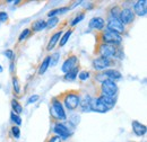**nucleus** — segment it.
<instances>
[{"mask_svg": "<svg viewBox=\"0 0 147 142\" xmlns=\"http://www.w3.org/2000/svg\"><path fill=\"white\" fill-rule=\"evenodd\" d=\"M79 91L77 90H68L59 96V99L61 100L63 107H66L69 111H75L79 106Z\"/></svg>", "mask_w": 147, "mask_h": 142, "instance_id": "f257e3e1", "label": "nucleus"}, {"mask_svg": "<svg viewBox=\"0 0 147 142\" xmlns=\"http://www.w3.org/2000/svg\"><path fill=\"white\" fill-rule=\"evenodd\" d=\"M123 38L122 36L113 33L111 31H102L97 34V43H104V44H109V45H113V46H120L122 43Z\"/></svg>", "mask_w": 147, "mask_h": 142, "instance_id": "f03ea898", "label": "nucleus"}, {"mask_svg": "<svg viewBox=\"0 0 147 142\" xmlns=\"http://www.w3.org/2000/svg\"><path fill=\"white\" fill-rule=\"evenodd\" d=\"M51 104L52 106L50 107V115L52 116V119L57 121H65L67 119V114L59 97H53Z\"/></svg>", "mask_w": 147, "mask_h": 142, "instance_id": "7ed1b4c3", "label": "nucleus"}, {"mask_svg": "<svg viewBox=\"0 0 147 142\" xmlns=\"http://www.w3.org/2000/svg\"><path fill=\"white\" fill-rule=\"evenodd\" d=\"M118 51L117 46L104 44V43H97L95 48V54L101 56V58H107V59H114L115 54Z\"/></svg>", "mask_w": 147, "mask_h": 142, "instance_id": "20e7f679", "label": "nucleus"}, {"mask_svg": "<svg viewBox=\"0 0 147 142\" xmlns=\"http://www.w3.org/2000/svg\"><path fill=\"white\" fill-rule=\"evenodd\" d=\"M117 92H118V86L112 80L107 79L100 86V95L108 96V97H115Z\"/></svg>", "mask_w": 147, "mask_h": 142, "instance_id": "39448f33", "label": "nucleus"}, {"mask_svg": "<svg viewBox=\"0 0 147 142\" xmlns=\"http://www.w3.org/2000/svg\"><path fill=\"white\" fill-rule=\"evenodd\" d=\"M107 29L113 33H117L119 35H122L126 32V26L120 21L119 18H110L107 23Z\"/></svg>", "mask_w": 147, "mask_h": 142, "instance_id": "423d86ee", "label": "nucleus"}, {"mask_svg": "<svg viewBox=\"0 0 147 142\" xmlns=\"http://www.w3.org/2000/svg\"><path fill=\"white\" fill-rule=\"evenodd\" d=\"M112 64H113V60H112V59L101 58V56L95 58L92 62L93 69L98 71V72H102V71L107 70L108 68H110Z\"/></svg>", "mask_w": 147, "mask_h": 142, "instance_id": "0eeeda50", "label": "nucleus"}, {"mask_svg": "<svg viewBox=\"0 0 147 142\" xmlns=\"http://www.w3.org/2000/svg\"><path fill=\"white\" fill-rule=\"evenodd\" d=\"M135 14L132 11L131 8H122L121 11H120V15H119V19L120 21L125 25V26H128V25H131L135 20Z\"/></svg>", "mask_w": 147, "mask_h": 142, "instance_id": "6e6552de", "label": "nucleus"}, {"mask_svg": "<svg viewBox=\"0 0 147 142\" xmlns=\"http://www.w3.org/2000/svg\"><path fill=\"white\" fill-rule=\"evenodd\" d=\"M53 132L55 133V135L59 137L61 140H66L71 134V132L68 129V126L65 123H61V122L55 123V126H53Z\"/></svg>", "mask_w": 147, "mask_h": 142, "instance_id": "1a4fd4ad", "label": "nucleus"}, {"mask_svg": "<svg viewBox=\"0 0 147 142\" xmlns=\"http://www.w3.org/2000/svg\"><path fill=\"white\" fill-rule=\"evenodd\" d=\"M76 66H78V58H77V55L71 54V55H69V56L65 60V62L62 63L61 71H62L63 73H67L68 71H70L73 68H75Z\"/></svg>", "mask_w": 147, "mask_h": 142, "instance_id": "9d476101", "label": "nucleus"}, {"mask_svg": "<svg viewBox=\"0 0 147 142\" xmlns=\"http://www.w3.org/2000/svg\"><path fill=\"white\" fill-rule=\"evenodd\" d=\"M134 14L135 16H146L147 14V1L146 0H139L134 5Z\"/></svg>", "mask_w": 147, "mask_h": 142, "instance_id": "9b49d317", "label": "nucleus"}, {"mask_svg": "<svg viewBox=\"0 0 147 142\" xmlns=\"http://www.w3.org/2000/svg\"><path fill=\"white\" fill-rule=\"evenodd\" d=\"M88 27L94 31L102 32L103 28L105 27V20L102 17H93L88 23Z\"/></svg>", "mask_w": 147, "mask_h": 142, "instance_id": "f8f14e48", "label": "nucleus"}, {"mask_svg": "<svg viewBox=\"0 0 147 142\" xmlns=\"http://www.w3.org/2000/svg\"><path fill=\"white\" fill-rule=\"evenodd\" d=\"M109 109L102 104V102L97 98L94 97L91 99V112H96V113H107Z\"/></svg>", "mask_w": 147, "mask_h": 142, "instance_id": "ddd939ff", "label": "nucleus"}, {"mask_svg": "<svg viewBox=\"0 0 147 142\" xmlns=\"http://www.w3.org/2000/svg\"><path fill=\"white\" fill-rule=\"evenodd\" d=\"M91 99L92 97L90 95H84L79 98V108L82 112H91Z\"/></svg>", "mask_w": 147, "mask_h": 142, "instance_id": "4468645a", "label": "nucleus"}, {"mask_svg": "<svg viewBox=\"0 0 147 142\" xmlns=\"http://www.w3.org/2000/svg\"><path fill=\"white\" fill-rule=\"evenodd\" d=\"M131 126H132L134 133H135L137 137H144V135L146 134V131H147L146 125L142 124L140 122H138V121H132Z\"/></svg>", "mask_w": 147, "mask_h": 142, "instance_id": "2eb2a0df", "label": "nucleus"}, {"mask_svg": "<svg viewBox=\"0 0 147 142\" xmlns=\"http://www.w3.org/2000/svg\"><path fill=\"white\" fill-rule=\"evenodd\" d=\"M104 73V76L107 77V79L109 80H112V81H117V80H120L122 74L120 71H118L117 69H107V70L102 71Z\"/></svg>", "mask_w": 147, "mask_h": 142, "instance_id": "dca6fc26", "label": "nucleus"}, {"mask_svg": "<svg viewBox=\"0 0 147 142\" xmlns=\"http://www.w3.org/2000/svg\"><path fill=\"white\" fill-rule=\"evenodd\" d=\"M97 98L102 102V104L107 107L109 111L112 109L115 106V98L114 97H108V96H103V95H98Z\"/></svg>", "mask_w": 147, "mask_h": 142, "instance_id": "f3484780", "label": "nucleus"}, {"mask_svg": "<svg viewBox=\"0 0 147 142\" xmlns=\"http://www.w3.org/2000/svg\"><path fill=\"white\" fill-rule=\"evenodd\" d=\"M61 36H62V31H58V32H55V34L50 37L49 43H48V45H47V51L53 50V48L57 45V43L59 42V40H60Z\"/></svg>", "mask_w": 147, "mask_h": 142, "instance_id": "a211bd4d", "label": "nucleus"}, {"mask_svg": "<svg viewBox=\"0 0 147 142\" xmlns=\"http://www.w3.org/2000/svg\"><path fill=\"white\" fill-rule=\"evenodd\" d=\"M78 72H79V64H78V66H76L75 68H73L70 71H68L67 73H65L63 79H65L66 81H74V80L77 78Z\"/></svg>", "mask_w": 147, "mask_h": 142, "instance_id": "6ab92c4d", "label": "nucleus"}, {"mask_svg": "<svg viewBox=\"0 0 147 142\" xmlns=\"http://www.w3.org/2000/svg\"><path fill=\"white\" fill-rule=\"evenodd\" d=\"M44 28H47V21L40 19V20H36V21L32 23L30 29L33 31V32H40V31H42V29H44Z\"/></svg>", "mask_w": 147, "mask_h": 142, "instance_id": "aec40b11", "label": "nucleus"}, {"mask_svg": "<svg viewBox=\"0 0 147 142\" xmlns=\"http://www.w3.org/2000/svg\"><path fill=\"white\" fill-rule=\"evenodd\" d=\"M70 10V7H61V8H55V9H52L49 11L48 14V17L51 18V17H57V15H62V14H66L67 11Z\"/></svg>", "mask_w": 147, "mask_h": 142, "instance_id": "412c9836", "label": "nucleus"}, {"mask_svg": "<svg viewBox=\"0 0 147 142\" xmlns=\"http://www.w3.org/2000/svg\"><path fill=\"white\" fill-rule=\"evenodd\" d=\"M121 9H122V8H121L119 5H112L110 8H109V10H108L109 19H110V18H119Z\"/></svg>", "mask_w": 147, "mask_h": 142, "instance_id": "4be33fe9", "label": "nucleus"}, {"mask_svg": "<svg viewBox=\"0 0 147 142\" xmlns=\"http://www.w3.org/2000/svg\"><path fill=\"white\" fill-rule=\"evenodd\" d=\"M50 67V55H48L43 61L42 63L40 64V68H38V74H43L45 71L48 70V68Z\"/></svg>", "mask_w": 147, "mask_h": 142, "instance_id": "5701e85b", "label": "nucleus"}, {"mask_svg": "<svg viewBox=\"0 0 147 142\" xmlns=\"http://www.w3.org/2000/svg\"><path fill=\"white\" fill-rule=\"evenodd\" d=\"M71 34H73V29L69 28L63 35L60 37V40H59V45H60V48H62V46H65V45L67 44V42H68L69 37L71 36Z\"/></svg>", "mask_w": 147, "mask_h": 142, "instance_id": "b1692460", "label": "nucleus"}, {"mask_svg": "<svg viewBox=\"0 0 147 142\" xmlns=\"http://www.w3.org/2000/svg\"><path fill=\"white\" fill-rule=\"evenodd\" d=\"M11 108H13V112L15 114L19 115L20 113H23V106L19 104V102L17 99H11Z\"/></svg>", "mask_w": 147, "mask_h": 142, "instance_id": "393cba45", "label": "nucleus"}, {"mask_svg": "<svg viewBox=\"0 0 147 142\" xmlns=\"http://www.w3.org/2000/svg\"><path fill=\"white\" fill-rule=\"evenodd\" d=\"M13 87H14V92L18 96L19 94H20V84H19L18 78L16 76L13 77Z\"/></svg>", "mask_w": 147, "mask_h": 142, "instance_id": "a878e982", "label": "nucleus"}, {"mask_svg": "<svg viewBox=\"0 0 147 142\" xmlns=\"http://www.w3.org/2000/svg\"><path fill=\"white\" fill-rule=\"evenodd\" d=\"M78 79L79 80H82V81H86V80H88L90 79V77H91V72L87 70H84V71H80L79 73H78Z\"/></svg>", "mask_w": 147, "mask_h": 142, "instance_id": "bb28decb", "label": "nucleus"}, {"mask_svg": "<svg viewBox=\"0 0 147 142\" xmlns=\"http://www.w3.org/2000/svg\"><path fill=\"white\" fill-rule=\"evenodd\" d=\"M31 33H32V31L30 29V28H25L22 33H20V35H19V37H18V42L20 43V42H23V41H25L28 36L31 35Z\"/></svg>", "mask_w": 147, "mask_h": 142, "instance_id": "cd10ccee", "label": "nucleus"}, {"mask_svg": "<svg viewBox=\"0 0 147 142\" xmlns=\"http://www.w3.org/2000/svg\"><path fill=\"white\" fill-rule=\"evenodd\" d=\"M59 59H60V53H59V52H55V53L52 54V55L50 56V66H51V67L57 66Z\"/></svg>", "mask_w": 147, "mask_h": 142, "instance_id": "c85d7f7f", "label": "nucleus"}, {"mask_svg": "<svg viewBox=\"0 0 147 142\" xmlns=\"http://www.w3.org/2000/svg\"><path fill=\"white\" fill-rule=\"evenodd\" d=\"M58 23H59V18L58 17L49 18V20L47 21V27H48V28H53L55 26L58 25Z\"/></svg>", "mask_w": 147, "mask_h": 142, "instance_id": "c756f323", "label": "nucleus"}, {"mask_svg": "<svg viewBox=\"0 0 147 142\" xmlns=\"http://www.w3.org/2000/svg\"><path fill=\"white\" fill-rule=\"evenodd\" d=\"M84 18H85V13H84V11H83V13H79V14H78V15L73 19V21L70 23V25H71V26L77 25V24H78V23H80Z\"/></svg>", "mask_w": 147, "mask_h": 142, "instance_id": "7c9ffc66", "label": "nucleus"}, {"mask_svg": "<svg viewBox=\"0 0 147 142\" xmlns=\"http://www.w3.org/2000/svg\"><path fill=\"white\" fill-rule=\"evenodd\" d=\"M10 120L16 124V126H19V125L22 124V119H20V116L17 115V114H15L14 112L10 113Z\"/></svg>", "mask_w": 147, "mask_h": 142, "instance_id": "2f4dec72", "label": "nucleus"}, {"mask_svg": "<svg viewBox=\"0 0 147 142\" xmlns=\"http://www.w3.org/2000/svg\"><path fill=\"white\" fill-rule=\"evenodd\" d=\"M11 134H13V137L15 138V139H19L20 138V130H19L18 126H16V125H14V126H11Z\"/></svg>", "mask_w": 147, "mask_h": 142, "instance_id": "473e14b6", "label": "nucleus"}, {"mask_svg": "<svg viewBox=\"0 0 147 142\" xmlns=\"http://www.w3.org/2000/svg\"><path fill=\"white\" fill-rule=\"evenodd\" d=\"M79 123V116L77 114H73L70 117H69V124L77 125Z\"/></svg>", "mask_w": 147, "mask_h": 142, "instance_id": "72a5a7b5", "label": "nucleus"}, {"mask_svg": "<svg viewBox=\"0 0 147 142\" xmlns=\"http://www.w3.org/2000/svg\"><path fill=\"white\" fill-rule=\"evenodd\" d=\"M95 79L102 84L103 81H105V80H107V77L104 76V73H103V72H97V73L95 74Z\"/></svg>", "mask_w": 147, "mask_h": 142, "instance_id": "f704fd0d", "label": "nucleus"}, {"mask_svg": "<svg viewBox=\"0 0 147 142\" xmlns=\"http://www.w3.org/2000/svg\"><path fill=\"white\" fill-rule=\"evenodd\" d=\"M9 20V16L6 11H0V23H7Z\"/></svg>", "mask_w": 147, "mask_h": 142, "instance_id": "c9c22d12", "label": "nucleus"}, {"mask_svg": "<svg viewBox=\"0 0 147 142\" xmlns=\"http://www.w3.org/2000/svg\"><path fill=\"white\" fill-rule=\"evenodd\" d=\"M3 54H5V55L10 60V61H14L15 54H14V51H13V50H10V49H9V50H6V51L3 52Z\"/></svg>", "mask_w": 147, "mask_h": 142, "instance_id": "e433bc0d", "label": "nucleus"}, {"mask_svg": "<svg viewBox=\"0 0 147 142\" xmlns=\"http://www.w3.org/2000/svg\"><path fill=\"white\" fill-rule=\"evenodd\" d=\"M38 99H40V96H38V95H32V96H31V97L27 99V105L36 103Z\"/></svg>", "mask_w": 147, "mask_h": 142, "instance_id": "4c0bfd02", "label": "nucleus"}, {"mask_svg": "<svg viewBox=\"0 0 147 142\" xmlns=\"http://www.w3.org/2000/svg\"><path fill=\"white\" fill-rule=\"evenodd\" d=\"M62 140L59 138V137H57V135H52L51 138H49L48 140H47V142H61Z\"/></svg>", "mask_w": 147, "mask_h": 142, "instance_id": "58836bf2", "label": "nucleus"}, {"mask_svg": "<svg viewBox=\"0 0 147 142\" xmlns=\"http://www.w3.org/2000/svg\"><path fill=\"white\" fill-rule=\"evenodd\" d=\"M14 69H15L14 61H10V72H11V73H14Z\"/></svg>", "mask_w": 147, "mask_h": 142, "instance_id": "ea45409f", "label": "nucleus"}, {"mask_svg": "<svg viewBox=\"0 0 147 142\" xmlns=\"http://www.w3.org/2000/svg\"><path fill=\"white\" fill-rule=\"evenodd\" d=\"M2 70H3V69H2V67H1V64H0V73L2 72Z\"/></svg>", "mask_w": 147, "mask_h": 142, "instance_id": "a19ab883", "label": "nucleus"}]
</instances>
